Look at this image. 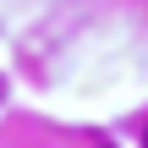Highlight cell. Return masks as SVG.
I'll list each match as a JSON object with an SVG mask.
<instances>
[{
  "label": "cell",
  "mask_w": 148,
  "mask_h": 148,
  "mask_svg": "<svg viewBox=\"0 0 148 148\" xmlns=\"http://www.w3.org/2000/svg\"><path fill=\"white\" fill-rule=\"evenodd\" d=\"M0 93H5V88H0Z\"/></svg>",
  "instance_id": "obj_1"
}]
</instances>
